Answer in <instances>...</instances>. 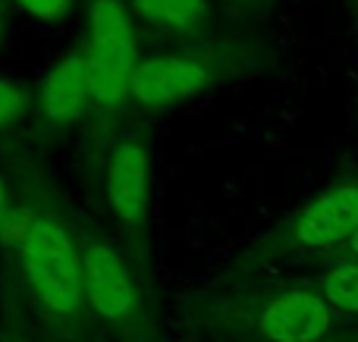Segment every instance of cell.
<instances>
[{
  "instance_id": "2e32d148",
  "label": "cell",
  "mask_w": 358,
  "mask_h": 342,
  "mask_svg": "<svg viewBox=\"0 0 358 342\" xmlns=\"http://www.w3.org/2000/svg\"><path fill=\"white\" fill-rule=\"evenodd\" d=\"M346 245H349V251H352V255L358 258V232H355V236H352V239H349V242H346Z\"/></svg>"
},
{
  "instance_id": "5bb4252c",
  "label": "cell",
  "mask_w": 358,
  "mask_h": 342,
  "mask_svg": "<svg viewBox=\"0 0 358 342\" xmlns=\"http://www.w3.org/2000/svg\"><path fill=\"white\" fill-rule=\"evenodd\" d=\"M223 3H227L229 10H245V6H258V3H264V0H223Z\"/></svg>"
},
{
  "instance_id": "8992f818",
  "label": "cell",
  "mask_w": 358,
  "mask_h": 342,
  "mask_svg": "<svg viewBox=\"0 0 358 342\" xmlns=\"http://www.w3.org/2000/svg\"><path fill=\"white\" fill-rule=\"evenodd\" d=\"M38 113L50 126H73L98 107V79L82 44L63 54L38 85Z\"/></svg>"
},
{
  "instance_id": "ba28073f",
  "label": "cell",
  "mask_w": 358,
  "mask_h": 342,
  "mask_svg": "<svg viewBox=\"0 0 358 342\" xmlns=\"http://www.w3.org/2000/svg\"><path fill=\"white\" fill-rule=\"evenodd\" d=\"M334 327L324 295L296 289L271 299L258 314V333L267 342H321Z\"/></svg>"
},
{
  "instance_id": "277c9868",
  "label": "cell",
  "mask_w": 358,
  "mask_h": 342,
  "mask_svg": "<svg viewBox=\"0 0 358 342\" xmlns=\"http://www.w3.org/2000/svg\"><path fill=\"white\" fill-rule=\"evenodd\" d=\"M101 188L117 223L132 232H142L148 226L151 188H155V154L148 138L129 132L110 144L104 157Z\"/></svg>"
},
{
  "instance_id": "4fadbf2b",
  "label": "cell",
  "mask_w": 358,
  "mask_h": 342,
  "mask_svg": "<svg viewBox=\"0 0 358 342\" xmlns=\"http://www.w3.org/2000/svg\"><path fill=\"white\" fill-rule=\"evenodd\" d=\"M13 211V201H10V188H6V179L0 176V226H3V220L10 217Z\"/></svg>"
},
{
  "instance_id": "9a60e30c",
  "label": "cell",
  "mask_w": 358,
  "mask_h": 342,
  "mask_svg": "<svg viewBox=\"0 0 358 342\" xmlns=\"http://www.w3.org/2000/svg\"><path fill=\"white\" fill-rule=\"evenodd\" d=\"M3 31H6V0H0V41H3Z\"/></svg>"
},
{
  "instance_id": "3957f363",
  "label": "cell",
  "mask_w": 358,
  "mask_h": 342,
  "mask_svg": "<svg viewBox=\"0 0 358 342\" xmlns=\"http://www.w3.org/2000/svg\"><path fill=\"white\" fill-rule=\"evenodd\" d=\"M82 50L88 54L98 79V117H113L132 101V79L138 60V25L129 0H88V25Z\"/></svg>"
},
{
  "instance_id": "52a82bcc",
  "label": "cell",
  "mask_w": 358,
  "mask_h": 342,
  "mask_svg": "<svg viewBox=\"0 0 358 342\" xmlns=\"http://www.w3.org/2000/svg\"><path fill=\"white\" fill-rule=\"evenodd\" d=\"M358 232V186L327 188L315 201L302 207V214L292 223V239L302 248H334L340 242H349Z\"/></svg>"
},
{
  "instance_id": "6da1fadb",
  "label": "cell",
  "mask_w": 358,
  "mask_h": 342,
  "mask_svg": "<svg viewBox=\"0 0 358 342\" xmlns=\"http://www.w3.org/2000/svg\"><path fill=\"white\" fill-rule=\"evenodd\" d=\"M245 60L248 47L233 35H214L151 50L138 60L129 104L142 110H167V107L189 104L239 75Z\"/></svg>"
},
{
  "instance_id": "7c38bea8",
  "label": "cell",
  "mask_w": 358,
  "mask_h": 342,
  "mask_svg": "<svg viewBox=\"0 0 358 342\" xmlns=\"http://www.w3.org/2000/svg\"><path fill=\"white\" fill-rule=\"evenodd\" d=\"M13 6H19L22 13L41 19V22H57V19L69 16L76 0H10Z\"/></svg>"
},
{
  "instance_id": "7a4b0ae2",
  "label": "cell",
  "mask_w": 358,
  "mask_h": 342,
  "mask_svg": "<svg viewBox=\"0 0 358 342\" xmlns=\"http://www.w3.org/2000/svg\"><path fill=\"white\" fill-rule=\"evenodd\" d=\"M19 267L41 302L57 318H76L85 305V283H82V242L73 236L69 223L57 211L31 207L29 230L16 245Z\"/></svg>"
},
{
  "instance_id": "8fae6325",
  "label": "cell",
  "mask_w": 358,
  "mask_h": 342,
  "mask_svg": "<svg viewBox=\"0 0 358 342\" xmlns=\"http://www.w3.org/2000/svg\"><path fill=\"white\" fill-rule=\"evenodd\" d=\"M31 98L25 88H19L13 79L0 75V132H10L29 117Z\"/></svg>"
},
{
  "instance_id": "9c48e42d",
  "label": "cell",
  "mask_w": 358,
  "mask_h": 342,
  "mask_svg": "<svg viewBox=\"0 0 358 342\" xmlns=\"http://www.w3.org/2000/svg\"><path fill=\"white\" fill-rule=\"evenodd\" d=\"M129 13L138 29L167 38L170 44H189L214 38L210 0H129Z\"/></svg>"
},
{
  "instance_id": "30bf717a",
  "label": "cell",
  "mask_w": 358,
  "mask_h": 342,
  "mask_svg": "<svg viewBox=\"0 0 358 342\" xmlns=\"http://www.w3.org/2000/svg\"><path fill=\"white\" fill-rule=\"evenodd\" d=\"M324 299L330 308H340L346 314H358V261L336 264L324 276Z\"/></svg>"
},
{
  "instance_id": "5b68a950",
  "label": "cell",
  "mask_w": 358,
  "mask_h": 342,
  "mask_svg": "<svg viewBox=\"0 0 358 342\" xmlns=\"http://www.w3.org/2000/svg\"><path fill=\"white\" fill-rule=\"evenodd\" d=\"M82 283L85 302L107 324H129L138 311V289L123 251L107 239L82 242Z\"/></svg>"
}]
</instances>
